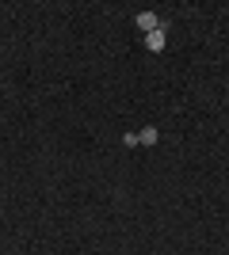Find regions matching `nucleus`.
<instances>
[{"instance_id": "nucleus-1", "label": "nucleus", "mask_w": 229, "mask_h": 255, "mask_svg": "<svg viewBox=\"0 0 229 255\" xmlns=\"http://www.w3.org/2000/svg\"><path fill=\"white\" fill-rule=\"evenodd\" d=\"M164 46H168V42H164V27H157V31L145 34V50H149V53H161Z\"/></svg>"}, {"instance_id": "nucleus-2", "label": "nucleus", "mask_w": 229, "mask_h": 255, "mask_svg": "<svg viewBox=\"0 0 229 255\" xmlns=\"http://www.w3.org/2000/svg\"><path fill=\"white\" fill-rule=\"evenodd\" d=\"M134 23H138V27H142L145 34H149V31H157V27H161V19H157L153 11H138V15H134Z\"/></svg>"}, {"instance_id": "nucleus-3", "label": "nucleus", "mask_w": 229, "mask_h": 255, "mask_svg": "<svg viewBox=\"0 0 229 255\" xmlns=\"http://www.w3.org/2000/svg\"><path fill=\"white\" fill-rule=\"evenodd\" d=\"M161 141V129H153V126H145V129H138V145H145V149H153Z\"/></svg>"}]
</instances>
